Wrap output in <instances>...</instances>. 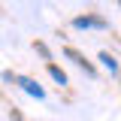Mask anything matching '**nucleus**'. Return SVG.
<instances>
[{
    "label": "nucleus",
    "instance_id": "f257e3e1",
    "mask_svg": "<svg viewBox=\"0 0 121 121\" xmlns=\"http://www.w3.org/2000/svg\"><path fill=\"white\" fill-rule=\"evenodd\" d=\"M3 82H15L21 91H27L30 97H36V100H45V88L43 85H36L33 79H27V76H18V73H9V70H3Z\"/></svg>",
    "mask_w": 121,
    "mask_h": 121
},
{
    "label": "nucleus",
    "instance_id": "f03ea898",
    "mask_svg": "<svg viewBox=\"0 0 121 121\" xmlns=\"http://www.w3.org/2000/svg\"><path fill=\"white\" fill-rule=\"evenodd\" d=\"M73 27H79V30H109V21L103 15L85 12V15H76L73 18Z\"/></svg>",
    "mask_w": 121,
    "mask_h": 121
},
{
    "label": "nucleus",
    "instance_id": "7ed1b4c3",
    "mask_svg": "<svg viewBox=\"0 0 121 121\" xmlns=\"http://www.w3.org/2000/svg\"><path fill=\"white\" fill-rule=\"evenodd\" d=\"M64 55H67V58L73 60L76 67H82V70H85L88 76H94V73H97V67H94V64H91V60L85 58V55H82L79 48H73V45H67V48H64Z\"/></svg>",
    "mask_w": 121,
    "mask_h": 121
},
{
    "label": "nucleus",
    "instance_id": "20e7f679",
    "mask_svg": "<svg viewBox=\"0 0 121 121\" xmlns=\"http://www.w3.org/2000/svg\"><path fill=\"white\" fill-rule=\"evenodd\" d=\"M48 76H52V79H55L58 85H67V82H70V79H67V73L60 70L58 64H52V60H48Z\"/></svg>",
    "mask_w": 121,
    "mask_h": 121
},
{
    "label": "nucleus",
    "instance_id": "39448f33",
    "mask_svg": "<svg viewBox=\"0 0 121 121\" xmlns=\"http://www.w3.org/2000/svg\"><path fill=\"white\" fill-rule=\"evenodd\" d=\"M100 64H103V70H109V73H118V60L112 58L109 52H100Z\"/></svg>",
    "mask_w": 121,
    "mask_h": 121
},
{
    "label": "nucleus",
    "instance_id": "423d86ee",
    "mask_svg": "<svg viewBox=\"0 0 121 121\" xmlns=\"http://www.w3.org/2000/svg\"><path fill=\"white\" fill-rule=\"evenodd\" d=\"M33 48L43 55V60H52V52H48V45H45V43H39V39H36V43H33Z\"/></svg>",
    "mask_w": 121,
    "mask_h": 121
},
{
    "label": "nucleus",
    "instance_id": "0eeeda50",
    "mask_svg": "<svg viewBox=\"0 0 121 121\" xmlns=\"http://www.w3.org/2000/svg\"><path fill=\"white\" fill-rule=\"evenodd\" d=\"M9 115H12V121H27V118H24V112H21V109H9Z\"/></svg>",
    "mask_w": 121,
    "mask_h": 121
},
{
    "label": "nucleus",
    "instance_id": "6e6552de",
    "mask_svg": "<svg viewBox=\"0 0 121 121\" xmlns=\"http://www.w3.org/2000/svg\"><path fill=\"white\" fill-rule=\"evenodd\" d=\"M118 3H121V0H118Z\"/></svg>",
    "mask_w": 121,
    "mask_h": 121
}]
</instances>
